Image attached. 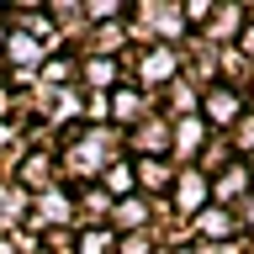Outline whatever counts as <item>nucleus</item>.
I'll list each match as a JSON object with an SVG mask.
<instances>
[{
	"label": "nucleus",
	"mask_w": 254,
	"mask_h": 254,
	"mask_svg": "<svg viewBox=\"0 0 254 254\" xmlns=\"http://www.w3.org/2000/svg\"><path fill=\"white\" fill-rule=\"evenodd\" d=\"M79 254H106V233H85L79 238Z\"/></svg>",
	"instance_id": "1"
},
{
	"label": "nucleus",
	"mask_w": 254,
	"mask_h": 254,
	"mask_svg": "<svg viewBox=\"0 0 254 254\" xmlns=\"http://www.w3.org/2000/svg\"><path fill=\"white\" fill-rule=\"evenodd\" d=\"M0 37H5V32H0Z\"/></svg>",
	"instance_id": "2"
}]
</instances>
